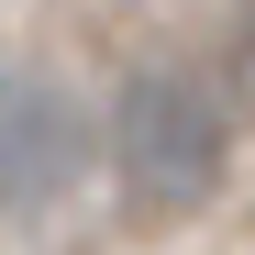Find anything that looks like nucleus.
<instances>
[{
  "mask_svg": "<svg viewBox=\"0 0 255 255\" xmlns=\"http://www.w3.org/2000/svg\"><path fill=\"white\" fill-rule=\"evenodd\" d=\"M100 155H111V200L133 211L144 233H178L233 178V100L211 89L200 67H133L111 89Z\"/></svg>",
  "mask_w": 255,
  "mask_h": 255,
  "instance_id": "f257e3e1",
  "label": "nucleus"
},
{
  "mask_svg": "<svg viewBox=\"0 0 255 255\" xmlns=\"http://www.w3.org/2000/svg\"><path fill=\"white\" fill-rule=\"evenodd\" d=\"M89 100L67 89L56 67H0V222H45L56 200H78V178H89Z\"/></svg>",
  "mask_w": 255,
  "mask_h": 255,
  "instance_id": "f03ea898",
  "label": "nucleus"
},
{
  "mask_svg": "<svg viewBox=\"0 0 255 255\" xmlns=\"http://www.w3.org/2000/svg\"><path fill=\"white\" fill-rule=\"evenodd\" d=\"M233 78H244V100H255V33H244V56H233Z\"/></svg>",
  "mask_w": 255,
  "mask_h": 255,
  "instance_id": "7ed1b4c3",
  "label": "nucleus"
}]
</instances>
